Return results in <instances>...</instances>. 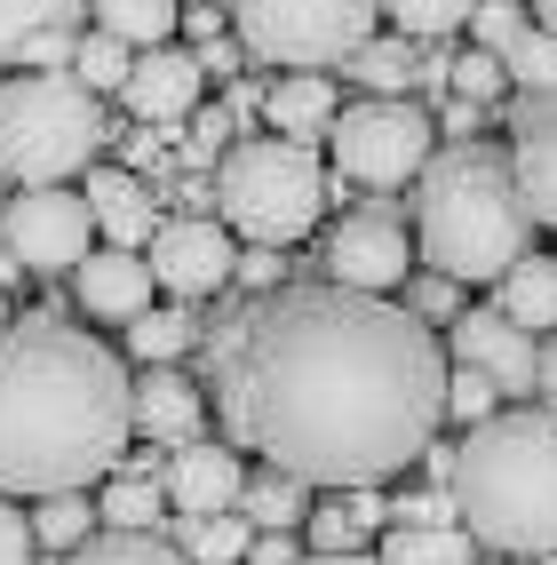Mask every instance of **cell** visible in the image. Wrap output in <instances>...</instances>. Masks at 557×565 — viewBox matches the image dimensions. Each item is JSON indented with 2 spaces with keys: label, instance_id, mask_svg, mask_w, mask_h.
I'll list each match as a JSON object with an SVG mask.
<instances>
[{
  "label": "cell",
  "instance_id": "cell-1",
  "mask_svg": "<svg viewBox=\"0 0 557 565\" xmlns=\"http://www.w3.org/2000/svg\"><path fill=\"white\" fill-rule=\"evenodd\" d=\"M446 334L390 295L279 287L232 319L215 351V398L232 446L343 494L383 486L446 430Z\"/></svg>",
  "mask_w": 557,
  "mask_h": 565
},
{
  "label": "cell",
  "instance_id": "cell-2",
  "mask_svg": "<svg viewBox=\"0 0 557 565\" xmlns=\"http://www.w3.org/2000/svg\"><path fill=\"white\" fill-rule=\"evenodd\" d=\"M136 374L64 319L0 327V494L49 502L128 462Z\"/></svg>",
  "mask_w": 557,
  "mask_h": 565
},
{
  "label": "cell",
  "instance_id": "cell-3",
  "mask_svg": "<svg viewBox=\"0 0 557 565\" xmlns=\"http://www.w3.org/2000/svg\"><path fill=\"white\" fill-rule=\"evenodd\" d=\"M534 215L517 192V168L502 143H446L415 175V255L438 279L478 287L502 279L510 263H526Z\"/></svg>",
  "mask_w": 557,
  "mask_h": 565
},
{
  "label": "cell",
  "instance_id": "cell-4",
  "mask_svg": "<svg viewBox=\"0 0 557 565\" xmlns=\"http://www.w3.org/2000/svg\"><path fill=\"white\" fill-rule=\"evenodd\" d=\"M454 518L478 550H557V406H502L454 455Z\"/></svg>",
  "mask_w": 557,
  "mask_h": 565
},
{
  "label": "cell",
  "instance_id": "cell-5",
  "mask_svg": "<svg viewBox=\"0 0 557 565\" xmlns=\"http://www.w3.org/2000/svg\"><path fill=\"white\" fill-rule=\"evenodd\" d=\"M104 143H111L104 104L72 72H17V81H0V175H17V192L88 175Z\"/></svg>",
  "mask_w": 557,
  "mask_h": 565
},
{
  "label": "cell",
  "instance_id": "cell-6",
  "mask_svg": "<svg viewBox=\"0 0 557 565\" xmlns=\"http://www.w3.org/2000/svg\"><path fill=\"white\" fill-rule=\"evenodd\" d=\"M326 168L311 143L294 136H239L215 168V200H223V232H239L247 247H294L326 207Z\"/></svg>",
  "mask_w": 557,
  "mask_h": 565
},
{
  "label": "cell",
  "instance_id": "cell-7",
  "mask_svg": "<svg viewBox=\"0 0 557 565\" xmlns=\"http://www.w3.org/2000/svg\"><path fill=\"white\" fill-rule=\"evenodd\" d=\"M239 49L287 64V72H326L351 64L383 32V0H232Z\"/></svg>",
  "mask_w": 557,
  "mask_h": 565
},
{
  "label": "cell",
  "instance_id": "cell-8",
  "mask_svg": "<svg viewBox=\"0 0 557 565\" xmlns=\"http://www.w3.org/2000/svg\"><path fill=\"white\" fill-rule=\"evenodd\" d=\"M326 152H334V175L343 183H366V192H398V183H415L438 152V120L422 104L406 96H366L351 111H334L326 128Z\"/></svg>",
  "mask_w": 557,
  "mask_h": 565
},
{
  "label": "cell",
  "instance_id": "cell-9",
  "mask_svg": "<svg viewBox=\"0 0 557 565\" xmlns=\"http://www.w3.org/2000/svg\"><path fill=\"white\" fill-rule=\"evenodd\" d=\"M0 255H17L24 271H81L96 255V215L72 183H41L0 207Z\"/></svg>",
  "mask_w": 557,
  "mask_h": 565
},
{
  "label": "cell",
  "instance_id": "cell-10",
  "mask_svg": "<svg viewBox=\"0 0 557 565\" xmlns=\"http://www.w3.org/2000/svg\"><path fill=\"white\" fill-rule=\"evenodd\" d=\"M143 263H152L160 295H175V303H207V295L232 287L239 247H232V232H223L215 215H168L152 232V255H143Z\"/></svg>",
  "mask_w": 557,
  "mask_h": 565
},
{
  "label": "cell",
  "instance_id": "cell-11",
  "mask_svg": "<svg viewBox=\"0 0 557 565\" xmlns=\"http://www.w3.org/2000/svg\"><path fill=\"white\" fill-rule=\"evenodd\" d=\"M415 271V239L390 207H358L343 215V232L326 239V287H351V295H390Z\"/></svg>",
  "mask_w": 557,
  "mask_h": 565
},
{
  "label": "cell",
  "instance_id": "cell-12",
  "mask_svg": "<svg viewBox=\"0 0 557 565\" xmlns=\"http://www.w3.org/2000/svg\"><path fill=\"white\" fill-rule=\"evenodd\" d=\"M446 359L454 366H478L502 398H534L542 391V351L526 327H510L494 303L486 311H454V327H446Z\"/></svg>",
  "mask_w": 557,
  "mask_h": 565
},
{
  "label": "cell",
  "instance_id": "cell-13",
  "mask_svg": "<svg viewBox=\"0 0 557 565\" xmlns=\"http://www.w3.org/2000/svg\"><path fill=\"white\" fill-rule=\"evenodd\" d=\"M160 494H168L183 518H223V510H239V494H247L239 446H232V438H192V446H175Z\"/></svg>",
  "mask_w": 557,
  "mask_h": 565
},
{
  "label": "cell",
  "instance_id": "cell-14",
  "mask_svg": "<svg viewBox=\"0 0 557 565\" xmlns=\"http://www.w3.org/2000/svg\"><path fill=\"white\" fill-rule=\"evenodd\" d=\"M200 56L192 49H143L136 56V72H128V88H120V104L136 111V128H175V120H192L200 111Z\"/></svg>",
  "mask_w": 557,
  "mask_h": 565
},
{
  "label": "cell",
  "instance_id": "cell-15",
  "mask_svg": "<svg viewBox=\"0 0 557 565\" xmlns=\"http://www.w3.org/2000/svg\"><path fill=\"white\" fill-rule=\"evenodd\" d=\"M510 168H517V192H526V215L557 232V88L517 104V120H510Z\"/></svg>",
  "mask_w": 557,
  "mask_h": 565
},
{
  "label": "cell",
  "instance_id": "cell-16",
  "mask_svg": "<svg viewBox=\"0 0 557 565\" xmlns=\"http://www.w3.org/2000/svg\"><path fill=\"white\" fill-rule=\"evenodd\" d=\"M72 295H81V311L88 319H143V311H152V263H143L136 247H96L88 263H81V271H72Z\"/></svg>",
  "mask_w": 557,
  "mask_h": 565
},
{
  "label": "cell",
  "instance_id": "cell-17",
  "mask_svg": "<svg viewBox=\"0 0 557 565\" xmlns=\"http://www.w3.org/2000/svg\"><path fill=\"white\" fill-rule=\"evenodd\" d=\"M81 200H88V215H96L104 247H152L160 207H152V183H143V175H128V168H88Z\"/></svg>",
  "mask_w": 557,
  "mask_h": 565
},
{
  "label": "cell",
  "instance_id": "cell-18",
  "mask_svg": "<svg viewBox=\"0 0 557 565\" xmlns=\"http://www.w3.org/2000/svg\"><path fill=\"white\" fill-rule=\"evenodd\" d=\"M383 486H343V494H319L311 518H303V534H311V557H358L366 542H383Z\"/></svg>",
  "mask_w": 557,
  "mask_h": 565
},
{
  "label": "cell",
  "instance_id": "cell-19",
  "mask_svg": "<svg viewBox=\"0 0 557 565\" xmlns=\"http://www.w3.org/2000/svg\"><path fill=\"white\" fill-rule=\"evenodd\" d=\"M207 423V398L192 374H175V366H143L136 374V430L143 438H160V446H192Z\"/></svg>",
  "mask_w": 557,
  "mask_h": 565
},
{
  "label": "cell",
  "instance_id": "cell-20",
  "mask_svg": "<svg viewBox=\"0 0 557 565\" xmlns=\"http://www.w3.org/2000/svg\"><path fill=\"white\" fill-rule=\"evenodd\" d=\"M264 120H271V136L311 143L319 128H334V81H319V72H287V81L264 88Z\"/></svg>",
  "mask_w": 557,
  "mask_h": 565
},
{
  "label": "cell",
  "instance_id": "cell-21",
  "mask_svg": "<svg viewBox=\"0 0 557 565\" xmlns=\"http://www.w3.org/2000/svg\"><path fill=\"white\" fill-rule=\"evenodd\" d=\"M494 287H502V303H494V311H502L510 327H526V334H557V263H549V255L510 263Z\"/></svg>",
  "mask_w": 557,
  "mask_h": 565
},
{
  "label": "cell",
  "instance_id": "cell-22",
  "mask_svg": "<svg viewBox=\"0 0 557 565\" xmlns=\"http://www.w3.org/2000/svg\"><path fill=\"white\" fill-rule=\"evenodd\" d=\"M96 32H111L120 49H168V32L183 24V0H88Z\"/></svg>",
  "mask_w": 557,
  "mask_h": 565
},
{
  "label": "cell",
  "instance_id": "cell-23",
  "mask_svg": "<svg viewBox=\"0 0 557 565\" xmlns=\"http://www.w3.org/2000/svg\"><path fill=\"white\" fill-rule=\"evenodd\" d=\"M375 565H478V542L462 525H383Z\"/></svg>",
  "mask_w": 557,
  "mask_h": 565
},
{
  "label": "cell",
  "instance_id": "cell-24",
  "mask_svg": "<svg viewBox=\"0 0 557 565\" xmlns=\"http://www.w3.org/2000/svg\"><path fill=\"white\" fill-rule=\"evenodd\" d=\"M192 565H247V542H255V525L239 510H223V518H183L175 534H168Z\"/></svg>",
  "mask_w": 557,
  "mask_h": 565
},
{
  "label": "cell",
  "instance_id": "cell-25",
  "mask_svg": "<svg viewBox=\"0 0 557 565\" xmlns=\"http://www.w3.org/2000/svg\"><path fill=\"white\" fill-rule=\"evenodd\" d=\"M239 518H247V525H271V534H294V525L311 518V486H303V478H287V470H271V478H247Z\"/></svg>",
  "mask_w": 557,
  "mask_h": 565
},
{
  "label": "cell",
  "instance_id": "cell-26",
  "mask_svg": "<svg viewBox=\"0 0 557 565\" xmlns=\"http://www.w3.org/2000/svg\"><path fill=\"white\" fill-rule=\"evenodd\" d=\"M200 343V319L183 311V303H168V311H143V319H128V351H136V366H175L183 351Z\"/></svg>",
  "mask_w": 557,
  "mask_h": 565
},
{
  "label": "cell",
  "instance_id": "cell-27",
  "mask_svg": "<svg viewBox=\"0 0 557 565\" xmlns=\"http://www.w3.org/2000/svg\"><path fill=\"white\" fill-rule=\"evenodd\" d=\"M96 518L111 525V534H160V525H168V494L152 478H104Z\"/></svg>",
  "mask_w": 557,
  "mask_h": 565
},
{
  "label": "cell",
  "instance_id": "cell-28",
  "mask_svg": "<svg viewBox=\"0 0 557 565\" xmlns=\"http://www.w3.org/2000/svg\"><path fill=\"white\" fill-rule=\"evenodd\" d=\"M88 525H104L88 494H49V502H32V542H41V550H56V557H72L81 542H96Z\"/></svg>",
  "mask_w": 557,
  "mask_h": 565
},
{
  "label": "cell",
  "instance_id": "cell-29",
  "mask_svg": "<svg viewBox=\"0 0 557 565\" xmlns=\"http://www.w3.org/2000/svg\"><path fill=\"white\" fill-rule=\"evenodd\" d=\"M128 72H136V49H120L111 32H81V41H72V81H81L88 96H104V88L120 96Z\"/></svg>",
  "mask_w": 557,
  "mask_h": 565
},
{
  "label": "cell",
  "instance_id": "cell-30",
  "mask_svg": "<svg viewBox=\"0 0 557 565\" xmlns=\"http://www.w3.org/2000/svg\"><path fill=\"white\" fill-rule=\"evenodd\" d=\"M64 565H192L168 534H96V542H81Z\"/></svg>",
  "mask_w": 557,
  "mask_h": 565
},
{
  "label": "cell",
  "instance_id": "cell-31",
  "mask_svg": "<svg viewBox=\"0 0 557 565\" xmlns=\"http://www.w3.org/2000/svg\"><path fill=\"white\" fill-rule=\"evenodd\" d=\"M72 17H88V0H0V56L41 41V32H64Z\"/></svg>",
  "mask_w": 557,
  "mask_h": 565
},
{
  "label": "cell",
  "instance_id": "cell-32",
  "mask_svg": "<svg viewBox=\"0 0 557 565\" xmlns=\"http://www.w3.org/2000/svg\"><path fill=\"white\" fill-rule=\"evenodd\" d=\"M478 0H383V17L398 24V41H446V32L470 24Z\"/></svg>",
  "mask_w": 557,
  "mask_h": 565
},
{
  "label": "cell",
  "instance_id": "cell-33",
  "mask_svg": "<svg viewBox=\"0 0 557 565\" xmlns=\"http://www.w3.org/2000/svg\"><path fill=\"white\" fill-rule=\"evenodd\" d=\"M502 72H510V88H517V96H549V88H557V41H549L542 24H526V32L510 41Z\"/></svg>",
  "mask_w": 557,
  "mask_h": 565
},
{
  "label": "cell",
  "instance_id": "cell-34",
  "mask_svg": "<svg viewBox=\"0 0 557 565\" xmlns=\"http://www.w3.org/2000/svg\"><path fill=\"white\" fill-rule=\"evenodd\" d=\"M232 143H239V120H232V104H200L192 111V120H183V168H192V175H207V168H223V152H232Z\"/></svg>",
  "mask_w": 557,
  "mask_h": 565
},
{
  "label": "cell",
  "instance_id": "cell-35",
  "mask_svg": "<svg viewBox=\"0 0 557 565\" xmlns=\"http://www.w3.org/2000/svg\"><path fill=\"white\" fill-rule=\"evenodd\" d=\"M351 72H358V81L375 88V96H398V88H415V41H398V32L383 41V32H375V41H366V49L351 56Z\"/></svg>",
  "mask_w": 557,
  "mask_h": 565
},
{
  "label": "cell",
  "instance_id": "cell-36",
  "mask_svg": "<svg viewBox=\"0 0 557 565\" xmlns=\"http://www.w3.org/2000/svg\"><path fill=\"white\" fill-rule=\"evenodd\" d=\"M446 88H454V104H502L510 96V72H502V56H486V49H462L454 56V72H446Z\"/></svg>",
  "mask_w": 557,
  "mask_h": 565
},
{
  "label": "cell",
  "instance_id": "cell-37",
  "mask_svg": "<svg viewBox=\"0 0 557 565\" xmlns=\"http://www.w3.org/2000/svg\"><path fill=\"white\" fill-rule=\"evenodd\" d=\"M494 414H502V391H494L478 366H454V374H446V423L478 430V423H494Z\"/></svg>",
  "mask_w": 557,
  "mask_h": 565
},
{
  "label": "cell",
  "instance_id": "cell-38",
  "mask_svg": "<svg viewBox=\"0 0 557 565\" xmlns=\"http://www.w3.org/2000/svg\"><path fill=\"white\" fill-rule=\"evenodd\" d=\"M526 0H478L470 9V49H486V56H510V41L526 32Z\"/></svg>",
  "mask_w": 557,
  "mask_h": 565
},
{
  "label": "cell",
  "instance_id": "cell-39",
  "mask_svg": "<svg viewBox=\"0 0 557 565\" xmlns=\"http://www.w3.org/2000/svg\"><path fill=\"white\" fill-rule=\"evenodd\" d=\"M41 557V542H32V518H24V502H9L0 494V565H32Z\"/></svg>",
  "mask_w": 557,
  "mask_h": 565
},
{
  "label": "cell",
  "instance_id": "cell-40",
  "mask_svg": "<svg viewBox=\"0 0 557 565\" xmlns=\"http://www.w3.org/2000/svg\"><path fill=\"white\" fill-rule=\"evenodd\" d=\"M279 271H287V263H279V247H247L232 279H239L247 295H279Z\"/></svg>",
  "mask_w": 557,
  "mask_h": 565
},
{
  "label": "cell",
  "instance_id": "cell-41",
  "mask_svg": "<svg viewBox=\"0 0 557 565\" xmlns=\"http://www.w3.org/2000/svg\"><path fill=\"white\" fill-rule=\"evenodd\" d=\"M406 311H415L422 327H430V319H446V327H454V279L422 271V287H415V303H406Z\"/></svg>",
  "mask_w": 557,
  "mask_h": 565
},
{
  "label": "cell",
  "instance_id": "cell-42",
  "mask_svg": "<svg viewBox=\"0 0 557 565\" xmlns=\"http://www.w3.org/2000/svg\"><path fill=\"white\" fill-rule=\"evenodd\" d=\"M120 152H128V175L160 168V160H168V128H128V143H120Z\"/></svg>",
  "mask_w": 557,
  "mask_h": 565
},
{
  "label": "cell",
  "instance_id": "cell-43",
  "mask_svg": "<svg viewBox=\"0 0 557 565\" xmlns=\"http://www.w3.org/2000/svg\"><path fill=\"white\" fill-rule=\"evenodd\" d=\"M192 56H200V81H239V56H247V49H239V41H200Z\"/></svg>",
  "mask_w": 557,
  "mask_h": 565
},
{
  "label": "cell",
  "instance_id": "cell-44",
  "mask_svg": "<svg viewBox=\"0 0 557 565\" xmlns=\"http://www.w3.org/2000/svg\"><path fill=\"white\" fill-rule=\"evenodd\" d=\"M24 64L32 72H64L72 64V41H64V32H41V41H24Z\"/></svg>",
  "mask_w": 557,
  "mask_h": 565
},
{
  "label": "cell",
  "instance_id": "cell-45",
  "mask_svg": "<svg viewBox=\"0 0 557 565\" xmlns=\"http://www.w3.org/2000/svg\"><path fill=\"white\" fill-rule=\"evenodd\" d=\"M294 557H303V550H294L287 534H255L247 542V565H294Z\"/></svg>",
  "mask_w": 557,
  "mask_h": 565
},
{
  "label": "cell",
  "instance_id": "cell-46",
  "mask_svg": "<svg viewBox=\"0 0 557 565\" xmlns=\"http://www.w3.org/2000/svg\"><path fill=\"white\" fill-rule=\"evenodd\" d=\"M183 32H192V41H223V9L215 0H192V9H183Z\"/></svg>",
  "mask_w": 557,
  "mask_h": 565
},
{
  "label": "cell",
  "instance_id": "cell-47",
  "mask_svg": "<svg viewBox=\"0 0 557 565\" xmlns=\"http://www.w3.org/2000/svg\"><path fill=\"white\" fill-rule=\"evenodd\" d=\"M446 136H462V143H478V104H446Z\"/></svg>",
  "mask_w": 557,
  "mask_h": 565
},
{
  "label": "cell",
  "instance_id": "cell-48",
  "mask_svg": "<svg viewBox=\"0 0 557 565\" xmlns=\"http://www.w3.org/2000/svg\"><path fill=\"white\" fill-rule=\"evenodd\" d=\"M175 207H207V175H183L175 183Z\"/></svg>",
  "mask_w": 557,
  "mask_h": 565
},
{
  "label": "cell",
  "instance_id": "cell-49",
  "mask_svg": "<svg viewBox=\"0 0 557 565\" xmlns=\"http://www.w3.org/2000/svg\"><path fill=\"white\" fill-rule=\"evenodd\" d=\"M255 104H264V88H255V81H232V120H239V111H255Z\"/></svg>",
  "mask_w": 557,
  "mask_h": 565
},
{
  "label": "cell",
  "instance_id": "cell-50",
  "mask_svg": "<svg viewBox=\"0 0 557 565\" xmlns=\"http://www.w3.org/2000/svg\"><path fill=\"white\" fill-rule=\"evenodd\" d=\"M542 398H557V334L542 343Z\"/></svg>",
  "mask_w": 557,
  "mask_h": 565
},
{
  "label": "cell",
  "instance_id": "cell-51",
  "mask_svg": "<svg viewBox=\"0 0 557 565\" xmlns=\"http://www.w3.org/2000/svg\"><path fill=\"white\" fill-rule=\"evenodd\" d=\"M534 9H542L534 24H542V32H549V41H557V0H534Z\"/></svg>",
  "mask_w": 557,
  "mask_h": 565
},
{
  "label": "cell",
  "instance_id": "cell-52",
  "mask_svg": "<svg viewBox=\"0 0 557 565\" xmlns=\"http://www.w3.org/2000/svg\"><path fill=\"white\" fill-rule=\"evenodd\" d=\"M294 565H375V557H311V550H303Z\"/></svg>",
  "mask_w": 557,
  "mask_h": 565
},
{
  "label": "cell",
  "instance_id": "cell-53",
  "mask_svg": "<svg viewBox=\"0 0 557 565\" xmlns=\"http://www.w3.org/2000/svg\"><path fill=\"white\" fill-rule=\"evenodd\" d=\"M17 279H24V263H17V255H0V287H17Z\"/></svg>",
  "mask_w": 557,
  "mask_h": 565
},
{
  "label": "cell",
  "instance_id": "cell-54",
  "mask_svg": "<svg viewBox=\"0 0 557 565\" xmlns=\"http://www.w3.org/2000/svg\"><path fill=\"white\" fill-rule=\"evenodd\" d=\"M526 565H557V550H549V557H526Z\"/></svg>",
  "mask_w": 557,
  "mask_h": 565
}]
</instances>
